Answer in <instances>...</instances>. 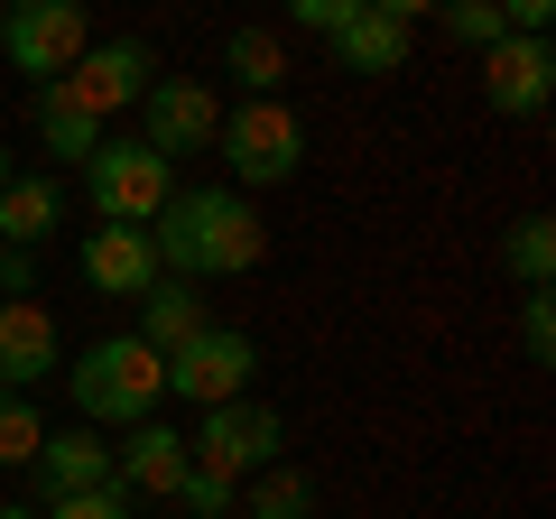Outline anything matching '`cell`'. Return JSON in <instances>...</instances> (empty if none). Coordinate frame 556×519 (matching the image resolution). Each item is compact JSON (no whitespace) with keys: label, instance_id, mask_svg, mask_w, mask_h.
Here are the masks:
<instances>
[{"label":"cell","instance_id":"obj_1","mask_svg":"<svg viewBox=\"0 0 556 519\" xmlns=\"http://www.w3.org/2000/svg\"><path fill=\"white\" fill-rule=\"evenodd\" d=\"M149 241H159L167 279L204 288V279H251L260 251H269V223H260V204L241 186H177L159 204V223H149Z\"/></svg>","mask_w":556,"mask_h":519},{"label":"cell","instance_id":"obj_2","mask_svg":"<svg viewBox=\"0 0 556 519\" xmlns=\"http://www.w3.org/2000/svg\"><path fill=\"white\" fill-rule=\"evenodd\" d=\"M65 390H75L84 427H139V418H159V400H167V353H149L139 334H102L75 353Z\"/></svg>","mask_w":556,"mask_h":519},{"label":"cell","instance_id":"obj_3","mask_svg":"<svg viewBox=\"0 0 556 519\" xmlns=\"http://www.w3.org/2000/svg\"><path fill=\"white\" fill-rule=\"evenodd\" d=\"M177 195V159H159L149 140H130V130H102V149L84 159V204H93V223H159V204Z\"/></svg>","mask_w":556,"mask_h":519},{"label":"cell","instance_id":"obj_4","mask_svg":"<svg viewBox=\"0 0 556 519\" xmlns=\"http://www.w3.org/2000/svg\"><path fill=\"white\" fill-rule=\"evenodd\" d=\"M214 149H223V167H232L241 195H251V186H288L306 167V130H298V112H288V93H260V102H241V112H223Z\"/></svg>","mask_w":556,"mask_h":519},{"label":"cell","instance_id":"obj_5","mask_svg":"<svg viewBox=\"0 0 556 519\" xmlns=\"http://www.w3.org/2000/svg\"><path fill=\"white\" fill-rule=\"evenodd\" d=\"M84 47H93V0H10L0 10V56L28 84H56Z\"/></svg>","mask_w":556,"mask_h":519},{"label":"cell","instance_id":"obj_6","mask_svg":"<svg viewBox=\"0 0 556 519\" xmlns=\"http://www.w3.org/2000/svg\"><path fill=\"white\" fill-rule=\"evenodd\" d=\"M278 445H288V418L269 400H223V408H195V436H186V464H214V473H269Z\"/></svg>","mask_w":556,"mask_h":519},{"label":"cell","instance_id":"obj_7","mask_svg":"<svg viewBox=\"0 0 556 519\" xmlns=\"http://www.w3.org/2000/svg\"><path fill=\"white\" fill-rule=\"evenodd\" d=\"M251 371H260V343L232 334V325H204L167 353V400L186 408H223V400H251Z\"/></svg>","mask_w":556,"mask_h":519},{"label":"cell","instance_id":"obj_8","mask_svg":"<svg viewBox=\"0 0 556 519\" xmlns=\"http://www.w3.org/2000/svg\"><path fill=\"white\" fill-rule=\"evenodd\" d=\"M214 130H223V102L204 75H159L139 93V140L159 159H195V149H214Z\"/></svg>","mask_w":556,"mask_h":519},{"label":"cell","instance_id":"obj_9","mask_svg":"<svg viewBox=\"0 0 556 519\" xmlns=\"http://www.w3.org/2000/svg\"><path fill=\"white\" fill-rule=\"evenodd\" d=\"M149 84H159V56H149V38H93L75 65H65V93H75L93 121L130 112V102L149 93Z\"/></svg>","mask_w":556,"mask_h":519},{"label":"cell","instance_id":"obj_10","mask_svg":"<svg viewBox=\"0 0 556 519\" xmlns=\"http://www.w3.org/2000/svg\"><path fill=\"white\" fill-rule=\"evenodd\" d=\"M556 93V47L547 38H501L482 47V102H492L501 121H538Z\"/></svg>","mask_w":556,"mask_h":519},{"label":"cell","instance_id":"obj_11","mask_svg":"<svg viewBox=\"0 0 556 519\" xmlns=\"http://www.w3.org/2000/svg\"><path fill=\"white\" fill-rule=\"evenodd\" d=\"M84 279H93L102 298H149V288L167 279L149 223H93V232H84Z\"/></svg>","mask_w":556,"mask_h":519},{"label":"cell","instance_id":"obj_12","mask_svg":"<svg viewBox=\"0 0 556 519\" xmlns=\"http://www.w3.org/2000/svg\"><path fill=\"white\" fill-rule=\"evenodd\" d=\"M65 371V343L56 316L38 298H0V390H38V380Z\"/></svg>","mask_w":556,"mask_h":519},{"label":"cell","instance_id":"obj_13","mask_svg":"<svg viewBox=\"0 0 556 519\" xmlns=\"http://www.w3.org/2000/svg\"><path fill=\"white\" fill-rule=\"evenodd\" d=\"M177 473H186V436L167 418H139V427H121V445H112V482L130 501H167L177 492Z\"/></svg>","mask_w":556,"mask_h":519},{"label":"cell","instance_id":"obj_14","mask_svg":"<svg viewBox=\"0 0 556 519\" xmlns=\"http://www.w3.org/2000/svg\"><path fill=\"white\" fill-rule=\"evenodd\" d=\"M28 473H38L47 501H65V492H102V482H112V436H102V427H56V436L28 455Z\"/></svg>","mask_w":556,"mask_h":519},{"label":"cell","instance_id":"obj_15","mask_svg":"<svg viewBox=\"0 0 556 519\" xmlns=\"http://www.w3.org/2000/svg\"><path fill=\"white\" fill-rule=\"evenodd\" d=\"M325 47H334L343 75H399V65H408V47H417V28H408V20H380V10H353Z\"/></svg>","mask_w":556,"mask_h":519},{"label":"cell","instance_id":"obj_16","mask_svg":"<svg viewBox=\"0 0 556 519\" xmlns=\"http://www.w3.org/2000/svg\"><path fill=\"white\" fill-rule=\"evenodd\" d=\"M204 325H214V316H204V288H195V279H159L149 298H139V325H130V334L149 343V353H177V343L204 334Z\"/></svg>","mask_w":556,"mask_h":519},{"label":"cell","instance_id":"obj_17","mask_svg":"<svg viewBox=\"0 0 556 519\" xmlns=\"http://www.w3.org/2000/svg\"><path fill=\"white\" fill-rule=\"evenodd\" d=\"M56 223H65L56 177H10V186H0V251H38Z\"/></svg>","mask_w":556,"mask_h":519},{"label":"cell","instance_id":"obj_18","mask_svg":"<svg viewBox=\"0 0 556 519\" xmlns=\"http://www.w3.org/2000/svg\"><path fill=\"white\" fill-rule=\"evenodd\" d=\"M223 75L241 84V102H260V93H288L298 65H288V38H278V28H232V38H223Z\"/></svg>","mask_w":556,"mask_h":519},{"label":"cell","instance_id":"obj_19","mask_svg":"<svg viewBox=\"0 0 556 519\" xmlns=\"http://www.w3.org/2000/svg\"><path fill=\"white\" fill-rule=\"evenodd\" d=\"M38 140H47V159H56V167H84V159L102 149V121L65 93V75L38 84Z\"/></svg>","mask_w":556,"mask_h":519},{"label":"cell","instance_id":"obj_20","mask_svg":"<svg viewBox=\"0 0 556 519\" xmlns=\"http://www.w3.org/2000/svg\"><path fill=\"white\" fill-rule=\"evenodd\" d=\"M501 269H510L519 288H547L556 279V223L547 214H519L510 232H501Z\"/></svg>","mask_w":556,"mask_h":519},{"label":"cell","instance_id":"obj_21","mask_svg":"<svg viewBox=\"0 0 556 519\" xmlns=\"http://www.w3.org/2000/svg\"><path fill=\"white\" fill-rule=\"evenodd\" d=\"M241 519H316V482H306L298 464H269V473H251Z\"/></svg>","mask_w":556,"mask_h":519},{"label":"cell","instance_id":"obj_22","mask_svg":"<svg viewBox=\"0 0 556 519\" xmlns=\"http://www.w3.org/2000/svg\"><path fill=\"white\" fill-rule=\"evenodd\" d=\"M167 501H177L186 519H223V510L241 501V482H232V473H214V464H186V473H177V492H167Z\"/></svg>","mask_w":556,"mask_h":519},{"label":"cell","instance_id":"obj_23","mask_svg":"<svg viewBox=\"0 0 556 519\" xmlns=\"http://www.w3.org/2000/svg\"><path fill=\"white\" fill-rule=\"evenodd\" d=\"M38 445H47L38 400H28V390H0V464H28Z\"/></svg>","mask_w":556,"mask_h":519},{"label":"cell","instance_id":"obj_24","mask_svg":"<svg viewBox=\"0 0 556 519\" xmlns=\"http://www.w3.org/2000/svg\"><path fill=\"white\" fill-rule=\"evenodd\" d=\"M437 20L455 28L464 47H501L510 28H501V0H437Z\"/></svg>","mask_w":556,"mask_h":519},{"label":"cell","instance_id":"obj_25","mask_svg":"<svg viewBox=\"0 0 556 519\" xmlns=\"http://www.w3.org/2000/svg\"><path fill=\"white\" fill-rule=\"evenodd\" d=\"M519 353H529L538 371L556 362V298H547V288H529V298H519Z\"/></svg>","mask_w":556,"mask_h":519},{"label":"cell","instance_id":"obj_26","mask_svg":"<svg viewBox=\"0 0 556 519\" xmlns=\"http://www.w3.org/2000/svg\"><path fill=\"white\" fill-rule=\"evenodd\" d=\"M38 519H130V492H121V482H102V492H65V501H47Z\"/></svg>","mask_w":556,"mask_h":519},{"label":"cell","instance_id":"obj_27","mask_svg":"<svg viewBox=\"0 0 556 519\" xmlns=\"http://www.w3.org/2000/svg\"><path fill=\"white\" fill-rule=\"evenodd\" d=\"M278 10H288V28H316V38H334L362 0H278Z\"/></svg>","mask_w":556,"mask_h":519},{"label":"cell","instance_id":"obj_28","mask_svg":"<svg viewBox=\"0 0 556 519\" xmlns=\"http://www.w3.org/2000/svg\"><path fill=\"white\" fill-rule=\"evenodd\" d=\"M501 28H510V38H547V28H556V0H501Z\"/></svg>","mask_w":556,"mask_h":519},{"label":"cell","instance_id":"obj_29","mask_svg":"<svg viewBox=\"0 0 556 519\" xmlns=\"http://www.w3.org/2000/svg\"><path fill=\"white\" fill-rule=\"evenodd\" d=\"M0 288H10V298H28V288H38V260H28V251H0Z\"/></svg>","mask_w":556,"mask_h":519},{"label":"cell","instance_id":"obj_30","mask_svg":"<svg viewBox=\"0 0 556 519\" xmlns=\"http://www.w3.org/2000/svg\"><path fill=\"white\" fill-rule=\"evenodd\" d=\"M362 10H380V20H408V28H417L427 10H437V0H362Z\"/></svg>","mask_w":556,"mask_h":519},{"label":"cell","instance_id":"obj_31","mask_svg":"<svg viewBox=\"0 0 556 519\" xmlns=\"http://www.w3.org/2000/svg\"><path fill=\"white\" fill-rule=\"evenodd\" d=\"M10 177H20V159H10V140H0V186H10Z\"/></svg>","mask_w":556,"mask_h":519},{"label":"cell","instance_id":"obj_32","mask_svg":"<svg viewBox=\"0 0 556 519\" xmlns=\"http://www.w3.org/2000/svg\"><path fill=\"white\" fill-rule=\"evenodd\" d=\"M0 519H38V510H28V501H0Z\"/></svg>","mask_w":556,"mask_h":519},{"label":"cell","instance_id":"obj_33","mask_svg":"<svg viewBox=\"0 0 556 519\" xmlns=\"http://www.w3.org/2000/svg\"><path fill=\"white\" fill-rule=\"evenodd\" d=\"M223 519H241V510H223Z\"/></svg>","mask_w":556,"mask_h":519},{"label":"cell","instance_id":"obj_34","mask_svg":"<svg viewBox=\"0 0 556 519\" xmlns=\"http://www.w3.org/2000/svg\"><path fill=\"white\" fill-rule=\"evenodd\" d=\"M0 10H10V0H0Z\"/></svg>","mask_w":556,"mask_h":519}]
</instances>
